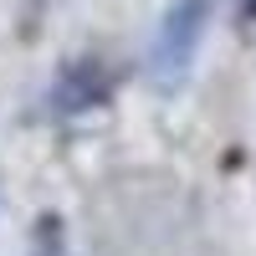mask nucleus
Returning a JSON list of instances; mask_svg holds the SVG:
<instances>
[{"label": "nucleus", "instance_id": "nucleus-1", "mask_svg": "<svg viewBox=\"0 0 256 256\" xmlns=\"http://www.w3.org/2000/svg\"><path fill=\"white\" fill-rule=\"evenodd\" d=\"M210 6L216 0H174L164 10L159 31H154V46H148V77H154V88H174L190 72V62L200 52V36L210 26Z\"/></svg>", "mask_w": 256, "mask_h": 256}, {"label": "nucleus", "instance_id": "nucleus-2", "mask_svg": "<svg viewBox=\"0 0 256 256\" xmlns=\"http://www.w3.org/2000/svg\"><path fill=\"white\" fill-rule=\"evenodd\" d=\"M113 92V67L102 56H72L62 62V72L52 82V108L56 113H88L98 102H108Z\"/></svg>", "mask_w": 256, "mask_h": 256}, {"label": "nucleus", "instance_id": "nucleus-3", "mask_svg": "<svg viewBox=\"0 0 256 256\" xmlns=\"http://www.w3.org/2000/svg\"><path fill=\"white\" fill-rule=\"evenodd\" d=\"M36 256H62V226H56V216L41 220V230H36Z\"/></svg>", "mask_w": 256, "mask_h": 256}]
</instances>
